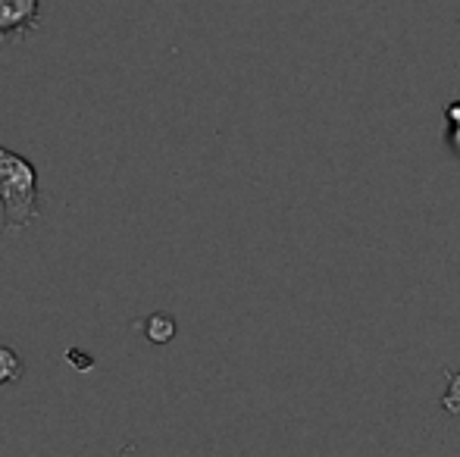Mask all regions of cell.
<instances>
[{
	"instance_id": "cell-1",
	"label": "cell",
	"mask_w": 460,
	"mask_h": 457,
	"mask_svg": "<svg viewBox=\"0 0 460 457\" xmlns=\"http://www.w3.org/2000/svg\"><path fill=\"white\" fill-rule=\"evenodd\" d=\"M0 207H4V235L22 232L41 216V185L35 163L4 145H0Z\"/></svg>"
},
{
	"instance_id": "cell-7",
	"label": "cell",
	"mask_w": 460,
	"mask_h": 457,
	"mask_svg": "<svg viewBox=\"0 0 460 457\" xmlns=\"http://www.w3.org/2000/svg\"><path fill=\"white\" fill-rule=\"evenodd\" d=\"M66 357H69V360H75V364H79V366H85V370H88V366H92V360H82V357H85V354H82V351H69Z\"/></svg>"
},
{
	"instance_id": "cell-2",
	"label": "cell",
	"mask_w": 460,
	"mask_h": 457,
	"mask_svg": "<svg viewBox=\"0 0 460 457\" xmlns=\"http://www.w3.org/2000/svg\"><path fill=\"white\" fill-rule=\"evenodd\" d=\"M41 22V0H0V44L22 41Z\"/></svg>"
},
{
	"instance_id": "cell-4",
	"label": "cell",
	"mask_w": 460,
	"mask_h": 457,
	"mask_svg": "<svg viewBox=\"0 0 460 457\" xmlns=\"http://www.w3.org/2000/svg\"><path fill=\"white\" fill-rule=\"evenodd\" d=\"M145 336L157 345H166L176 336V323H172V317H166V313H151V317L145 320Z\"/></svg>"
},
{
	"instance_id": "cell-5",
	"label": "cell",
	"mask_w": 460,
	"mask_h": 457,
	"mask_svg": "<svg viewBox=\"0 0 460 457\" xmlns=\"http://www.w3.org/2000/svg\"><path fill=\"white\" fill-rule=\"evenodd\" d=\"M445 145L455 157H460V101H451L445 107Z\"/></svg>"
},
{
	"instance_id": "cell-6",
	"label": "cell",
	"mask_w": 460,
	"mask_h": 457,
	"mask_svg": "<svg viewBox=\"0 0 460 457\" xmlns=\"http://www.w3.org/2000/svg\"><path fill=\"white\" fill-rule=\"evenodd\" d=\"M442 408L448 414H460V373H451L448 376V391L442 395Z\"/></svg>"
},
{
	"instance_id": "cell-3",
	"label": "cell",
	"mask_w": 460,
	"mask_h": 457,
	"mask_svg": "<svg viewBox=\"0 0 460 457\" xmlns=\"http://www.w3.org/2000/svg\"><path fill=\"white\" fill-rule=\"evenodd\" d=\"M22 376H25V364L19 357V351H13L10 345H0V385L22 382Z\"/></svg>"
}]
</instances>
